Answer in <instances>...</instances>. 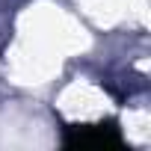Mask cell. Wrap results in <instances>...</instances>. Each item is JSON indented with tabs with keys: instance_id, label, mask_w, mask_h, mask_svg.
Segmentation results:
<instances>
[{
	"instance_id": "cell-1",
	"label": "cell",
	"mask_w": 151,
	"mask_h": 151,
	"mask_svg": "<svg viewBox=\"0 0 151 151\" xmlns=\"http://www.w3.org/2000/svg\"><path fill=\"white\" fill-rule=\"evenodd\" d=\"M65 145L83 148V151H110V148H124V136L113 122H107V124H74L65 130Z\"/></svg>"
}]
</instances>
